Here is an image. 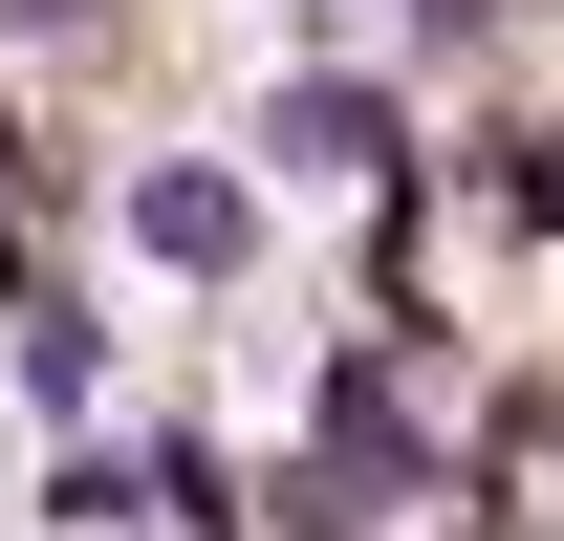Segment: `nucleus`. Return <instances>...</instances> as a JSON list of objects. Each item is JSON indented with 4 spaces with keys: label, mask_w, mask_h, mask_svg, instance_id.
<instances>
[{
    "label": "nucleus",
    "mask_w": 564,
    "mask_h": 541,
    "mask_svg": "<svg viewBox=\"0 0 564 541\" xmlns=\"http://www.w3.org/2000/svg\"><path fill=\"white\" fill-rule=\"evenodd\" d=\"M131 239H152L174 281H239V261H261V196H239L217 152H152V174H131Z\"/></svg>",
    "instance_id": "f257e3e1"
},
{
    "label": "nucleus",
    "mask_w": 564,
    "mask_h": 541,
    "mask_svg": "<svg viewBox=\"0 0 564 541\" xmlns=\"http://www.w3.org/2000/svg\"><path fill=\"white\" fill-rule=\"evenodd\" d=\"M261 152H282V174H369V196H413V131H391L348 66H304V87H282V109H261Z\"/></svg>",
    "instance_id": "f03ea898"
},
{
    "label": "nucleus",
    "mask_w": 564,
    "mask_h": 541,
    "mask_svg": "<svg viewBox=\"0 0 564 541\" xmlns=\"http://www.w3.org/2000/svg\"><path fill=\"white\" fill-rule=\"evenodd\" d=\"M0 303H22V411H87V368H109V346H87V303H66L44 261L0 281Z\"/></svg>",
    "instance_id": "7ed1b4c3"
},
{
    "label": "nucleus",
    "mask_w": 564,
    "mask_h": 541,
    "mask_svg": "<svg viewBox=\"0 0 564 541\" xmlns=\"http://www.w3.org/2000/svg\"><path fill=\"white\" fill-rule=\"evenodd\" d=\"M0 281H22V131H0Z\"/></svg>",
    "instance_id": "20e7f679"
}]
</instances>
